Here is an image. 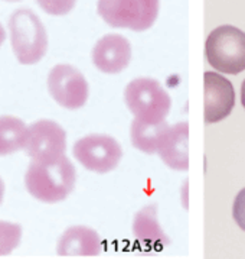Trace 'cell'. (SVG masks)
Wrapping results in <instances>:
<instances>
[{"label":"cell","instance_id":"7402d4cb","mask_svg":"<svg viewBox=\"0 0 245 259\" xmlns=\"http://www.w3.org/2000/svg\"><path fill=\"white\" fill-rule=\"evenodd\" d=\"M8 2H19V0H8Z\"/></svg>","mask_w":245,"mask_h":259},{"label":"cell","instance_id":"ba28073f","mask_svg":"<svg viewBox=\"0 0 245 259\" xmlns=\"http://www.w3.org/2000/svg\"><path fill=\"white\" fill-rule=\"evenodd\" d=\"M25 154L31 159L51 161L65 155L67 134L58 124L49 119H41L28 126V136L23 146Z\"/></svg>","mask_w":245,"mask_h":259},{"label":"cell","instance_id":"30bf717a","mask_svg":"<svg viewBox=\"0 0 245 259\" xmlns=\"http://www.w3.org/2000/svg\"><path fill=\"white\" fill-rule=\"evenodd\" d=\"M132 60V45L118 33H108L98 39L92 48L94 65L105 74L122 71Z\"/></svg>","mask_w":245,"mask_h":259},{"label":"cell","instance_id":"6da1fadb","mask_svg":"<svg viewBox=\"0 0 245 259\" xmlns=\"http://www.w3.org/2000/svg\"><path fill=\"white\" fill-rule=\"evenodd\" d=\"M77 181L75 166L65 155L51 161L32 159L25 174V186L42 203H59L72 193Z\"/></svg>","mask_w":245,"mask_h":259},{"label":"cell","instance_id":"ffe728a7","mask_svg":"<svg viewBox=\"0 0 245 259\" xmlns=\"http://www.w3.org/2000/svg\"><path fill=\"white\" fill-rule=\"evenodd\" d=\"M3 196H5V183H3V180L0 178V204H2V201H3Z\"/></svg>","mask_w":245,"mask_h":259},{"label":"cell","instance_id":"8992f818","mask_svg":"<svg viewBox=\"0 0 245 259\" xmlns=\"http://www.w3.org/2000/svg\"><path fill=\"white\" fill-rule=\"evenodd\" d=\"M72 154L88 171L107 174L120 164L121 145L108 135H88L74 144Z\"/></svg>","mask_w":245,"mask_h":259},{"label":"cell","instance_id":"e0dca14e","mask_svg":"<svg viewBox=\"0 0 245 259\" xmlns=\"http://www.w3.org/2000/svg\"><path fill=\"white\" fill-rule=\"evenodd\" d=\"M36 3L43 12L53 16H62L74 9L77 0H36Z\"/></svg>","mask_w":245,"mask_h":259},{"label":"cell","instance_id":"3957f363","mask_svg":"<svg viewBox=\"0 0 245 259\" xmlns=\"http://www.w3.org/2000/svg\"><path fill=\"white\" fill-rule=\"evenodd\" d=\"M205 55L211 67L224 74L245 70V32L232 25L215 28L205 42Z\"/></svg>","mask_w":245,"mask_h":259},{"label":"cell","instance_id":"9c48e42d","mask_svg":"<svg viewBox=\"0 0 245 259\" xmlns=\"http://www.w3.org/2000/svg\"><path fill=\"white\" fill-rule=\"evenodd\" d=\"M205 123H216L228 117L235 106L232 83L218 73L204 74Z\"/></svg>","mask_w":245,"mask_h":259},{"label":"cell","instance_id":"2e32d148","mask_svg":"<svg viewBox=\"0 0 245 259\" xmlns=\"http://www.w3.org/2000/svg\"><path fill=\"white\" fill-rule=\"evenodd\" d=\"M22 226L18 223L0 220V256H6L19 246Z\"/></svg>","mask_w":245,"mask_h":259},{"label":"cell","instance_id":"52a82bcc","mask_svg":"<svg viewBox=\"0 0 245 259\" xmlns=\"http://www.w3.org/2000/svg\"><path fill=\"white\" fill-rule=\"evenodd\" d=\"M48 90L56 103L77 110L88 100L90 87L80 70L68 64H58L48 74Z\"/></svg>","mask_w":245,"mask_h":259},{"label":"cell","instance_id":"44dd1931","mask_svg":"<svg viewBox=\"0 0 245 259\" xmlns=\"http://www.w3.org/2000/svg\"><path fill=\"white\" fill-rule=\"evenodd\" d=\"M241 103H242V106H244L245 109V80L244 83H242V85H241Z\"/></svg>","mask_w":245,"mask_h":259},{"label":"cell","instance_id":"9a60e30c","mask_svg":"<svg viewBox=\"0 0 245 259\" xmlns=\"http://www.w3.org/2000/svg\"><path fill=\"white\" fill-rule=\"evenodd\" d=\"M28 136L26 123L11 114L0 116V156L11 155L23 149Z\"/></svg>","mask_w":245,"mask_h":259},{"label":"cell","instance_id":"7c38bea8","mask_svg":"<svg viewBox=\"0 0 245 259\" xmlns=\"http://www.w3.org/2000/svg\"><path fill=\"white\" fill-rule=\"evenodd\" d=\"M188 141H189L188 122H179L174 126H169L157 149L160 159L172 169L188 171L189 169Z\"/></svg>","mask_w":245,"mask_h":259},{"label":"cell","instance_id":"4fadbf2b","mask_svg":"<svg viewBox=\"0 0 245 259\" xmlns=\"http://www.w3.org/2000/svg\"><path fill=\"white\" fill-rule=\"evenodd\" d=\"M133 233L139 242L152 248H160L167 242L163 229L159 223L157 207L154 204L146 206L134 216Z\"/></svg>","mask_w":245,"mask_h":259},{"label":"cell","instance_id":"5bb4252c","mask_svg":"<svg viewBox=\"0 0 245 259\" xmlns=\"http://www.w3.org/2000/svg\"><path fill=\"white\" fill-rule=\"evenodd\" d=\"M169 124L166 120L162 122H143L140 119L134 117L132 123V142L136 149L146 152V154H154L157 152L160 141L163 138L164 132L167 131Z\"/></svg>","mask_w":245,"mask_h":259},{"label":"cell","instance_id":"8fae6325","mask_svg":"<svg viewBox=\"0 0 245 259\" xmlns=\"http://www.w3.org/2000/svg\"><path fill=\"white\" fill-rule=\"evenodd\" d=\"M102 243L100 235L87 226H72L61 235L56 253L61 258H91L100 255Z\"/></svg>","mask_w":245,"mask_h":259},{"label":"cell","instance_id":"d6986e66","mask_svg":"<svg viewBox=\"0 0 245 259\" xmlns=\"http://www.w3.org/2000/svg\"><path fill=\"white\" fill-rule=\"evenodd\" d=\"M5 39H6V32H5V28L2 26V23H0V47L3 45Z\"/></svg>","mask_w":245,"mask_h":259},{"label":"cell","instance_id":"ac0fdd59","mask_svg":"<svg viewBox=\"0 0 245 259\" xmlns=\"http://www.w3.org/2000/svg\"><path fill=\"white\" fill-rule=\"evenodd\" d=\"M232 216H234L236 225L245 232V188H242L235 197Z\"/></svg>","mask_w":245,"mask_h":259},{"label":"cell","instance_id":"277c9868","mask_svg":"<svg viewBox=\"0 0 245 259\" xmlns=\"http://www.w3.org/2000/svg\"><path fill=\"white\" fill-rule=\"evenodd\" d=\"M124 100L134 117L143 122H162L172 106V99L163 85L149 77L130 81L124 92Z\"/></svg>","mask_w":245,"mask_h":259},{"label":"cell","instance_id":"7a4b0ae2","mask_svg":"<svg viewBox=\"0 0 245 259\" xmlns=\"http://www.w3.org/2000/svg\"><path fill=\"white\" fill-rule=\"evenodd\" d=\"M11 44L16 60L23 65H33L45 57L48 35L39 16L28 8L15 11L9 18Z\"/></svg>","mask_w":245,"mask_h":259},{"label":"cell","instance_id":"5b68a950","mask_svg":"<svg viewBox=\"0 0 245 259\" xmlns=\"http://www.w3.org/2000/svg\"><path fill=\"white\" fill-rule=\"evenodd\" d=\"M159 0H98L97 11L112 28L147 31L159 16Z\"/></svg>","mask_w":245,"mask_h":259}]
</instances>
